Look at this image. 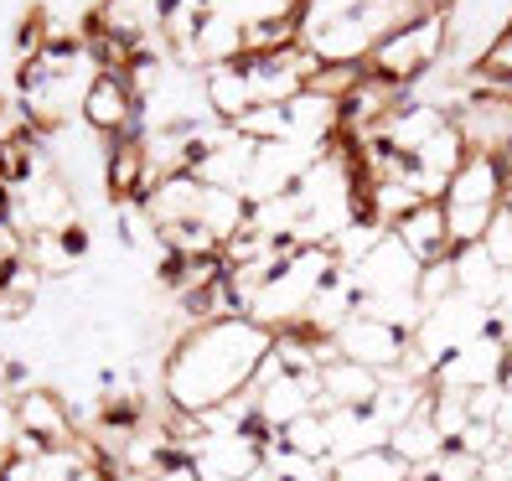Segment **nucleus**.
<instances>
[{
	"label": "nucleus",
	"instance_id": "obj_1",
	"mask_svg": "<svg viewBox=\"0 0 512 481\" xmlns=\"http://www.w3.org/2000/svg\"><path fill=\"white\" fill-rule=\"evenodd\" d=\"M269 342H275V332L254 326L249 316H223V321L197 326L171 357V373H166L171 404L182 414H207L238 394H249Z\"/></svg>",
	"mask_w": 512,
	"mask_h": 481
},
{
	"label": "nucleus",
	"instance_id": "obj_2",
	"mask_svg": "<svg viewBox=\"0 0 512 481\" xmlns=\"http://www.w3.org/2000/svg\"><path fill=\"white\" fill-rule=\"evenodd\" d=\"M326 280H331V254L326 249H290V259L254 295L249 321L264 326V332H290L295 321H306V306L316 300V290Z\"/></svg>",
	"mask_w": 512,
	"mask_h": 481
},
{
	"label": "nucleus",
	"instance_id": "obj_3",
	"mask_svg": "<svg viewBox=\"0 0 512 481\" xmlns=\"http://www.w3.org/2000/svg\"><path fill=\"white\" fill-rule=\"evenodd\" d=\"M331 347H337V357H347V363H363V368H394L404 357V332L399 326H388L368 311H352L337 332H331Z\"/></svg>",
	"mask_w": 512,
	"mask_h": 481
},
{
	"label": "nucleus",
	"instance_id": "obj_4",
	"mask_svg": "<svg viewBox=\"0 0 512 481\" xmlns=\"http://www.w3.org/2000/svg\"><path fill=\"white\" fill-rule=\"evenodd\" d=\"M321 378V373H316ZM316 378H295V373H280V378H269L259 388H249L254 394V414H259V425L264 430H285L290 419L300 414H311L316 399H321V383Z\"/></svg>",
	"mask_w": 512,
	"mask_h": 481
},
{
	"label": "nucleus",
	"instance_id": "obj_5",
	"mask_svg": "<svg viewBox=\"0 0 512 481\" xmlns=\"http://www.w3.org/2000/svg\"><path fill=\"white\" fill-rule=\"evenodd\" d=\"M326 414V461H352V456H368V450H388V425L373 409H321Z\"/></svg>",
	"mask_w": 512,
	"mask_h": 481
},
{
	"label": "nucleus",
	"instance_id": "obj_6",
	"mask_svg": "<svg viewBox=\"0 0 512 481\" xmlns=\"http://www.w3.org/2000/svg\"><path fill=\"white\" fill-rule=\"evenodd\" d=\"M321 399L316 409H368L378 399V368H363V363H347V357H331L321 363Z\"/></svg>",
	"mask_w": 512,
	"mask_h": 481
},
{
	"label": "nucleus",
	"instance_id": "obj_7",
	"mask_svg": "<svg viewBox=\"0 0 512 481\" xmlns=\"http://www.w3.org/2000/svg\"><path fill=\"white\" fill-rule=\"evenodd\" d=\"M83 114L94 130H130L135 114V94L119 73H94V83L83 88Z\"/></svg>",
	"mask_w": 512,
	"mask_h": 481
},
{
	"label": "nucleus",
	"instance_id": "obj_8",
	"mask_svg": "<svg viewBox=\"0 0 512 481\" xmlns=\"http://www.w3.org/2000/svg\"><path fill=\"white\" fill-rule=\"evenodd\" d=\"M202 94H207V109H213V119H223V125H233L238 114L254 109V88H249L244 63H218V68H207Z\"/></svg>",
	"mask_w": 512,
	"mask_h": 481
},
{
	"label": "nucleus",
	"instance_id": "obj_9",
	"mask_svg": "<svg viewBox=\"0 0 512 481\" xmlns=\"http://www.w3.org/2000/svg\"><path fill=\"white\" fill-rule=\"evenodd\" d=\"M16 430L32 435V440H42V445H68V440H73V425H68V414H63V399L42 394V388H32V394L16 399Z\"/></svg>",
	"mask_w": 512,
	"mask_h": 481
},
{
	"label": "nucleus",
	"instance_id": "obj_10",
	"mask_svg": "<svg viewBox=\"0 0 512 481\" xmlns=\"http://www.w3.org/2000/svg\"><path fill=\"white\" fill-rule=\"evenodd\" d=\"M331 481H409V466L394 450H368V456H352L331 466Z\"/></svg>",
	"mask_w": 512,
	"mask_h": 481
},
{
	"label": "nucleus",
	"instance_id": "obj_11",
	"mask_svg": "<svg viewBox=\"0 0 512 481\" xmlns=\"http://www.w3.org/2000/svg\"><path fill=\"white\" fill-rule=\"evenodd\" d=\"M399 233H404L399 244H404L414 259H435V254H440V244H445V218H440V207H425V213L414 207V213L404 218V228H399Z\"/></svg>",
	"mask_w": 512,
	"mask_h": 481
},
{
	"label": "nucleus",
	"instance_id": "obj_12",
	"mask_svg": "<svg viewBox=\"0 0 512 481\" xmlns=\"http://www.w3.org/2000/svg\"><path fill=\"white\" fill-rule=\"evenodd\" d=\"M275 435L295 450V456H306V461H326V450H331V440H326V414H321V409L290 419V425L275 430Z\"/></svg>",
	"mask_w": 512,
	"mask_h": 481
},
{
	"label": "nucleus",
	"instance_id": "obj_13",
	"mask_svg": "<svg viewBox=\"0 0 512 481\" xmlns=\"http://www.w3.org/2000/svg\"><path fill=\"white\" fill-rule=\"evenodd\" d=\"M140 176H145V140L140 135H125V140L109 150V187L119 197H130L140 187Z\"/></svg>",
	"mask_w": 512,
	"mask_h": 481
},
{
	"label": "nucleus",
	"instance_id": "obj_14",
	"mask_svg": "<svg viewBox=\"0 0 512 481\" xmlns=\"http://www.w3.org/2000/svg\"><path fill=\"white\" fill-rule=\"evenodd\" d=\"M156 481H197V471H192V461H176V466H166Z\"/></svg>",
	"mask_w": 512,
	"mask_h": 481
}]
</instances>
